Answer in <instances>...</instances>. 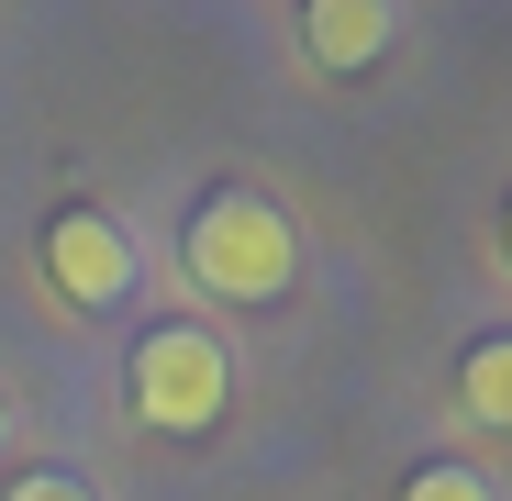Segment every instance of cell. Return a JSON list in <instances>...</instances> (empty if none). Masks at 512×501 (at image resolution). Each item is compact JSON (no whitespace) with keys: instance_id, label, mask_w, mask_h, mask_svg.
<instances>
[{"instance_id":"52a82bcc","label":"cell","mask_w":512,"mask_h":501,"mask_svg":"<svg viewBox=\"0 0 512 501\" xmlns=\"http://www.w3.org/2000/svg\"><path fill=\"white\" fill-rule=\"evenodd\" d=\"M12 501H90V490H78L67 468H23V479H12Z\"/></svg>"},{"instance_id":"5b68a950","label":"cell","mask_w":512,"mask_h":501,"mask_svg":"<svg viewBox=\"0 0 512 501\" xmlns=\"http://www.w3.org/2000/svg\"><path fill=\"white\" fill-rule=\"evenodd\" d=\"M457 412H468V424H512V346H501V334H479V346H468Z\"/></svg>"},{"instance_id":"7a4b0ae2","label":"cell","mask_w":512,"mask_h":501,"mask_svg":"<svg viewBox=\"0 0 512 501\" xmlns=\"http://www.w3.org/2000/svg\"><path fill=\"white\" fill-rule=\"evenodd\" d=\"M223 401H234L223 334H201V323H156L145 346H134V412H145V435H212Z\"/></svg>"},{"instance_id":"6da1fadb","label":"cell","mask_w":512,"mask_h":501,"mask_svg":"<svg viewBox=\"0 0 512 501\" xmlns=\"http://www.w3.org/2000/svg\"><path fill=\"white\" fill-rule=\"evenodd\" d=\"M179 257H190V279H201L212 301H290V279H301V234H290V212H279L268 190L223 179V190L190 212Z\"/></svg>"},{"instance_id":"277c9868","label":"cell","mask_w":512,"mask_h":501,"mask_svg":"<svg viewBox=\"0 0 512 501\" xmlns=\"http://www.w3.org/2000/svg\"><path fill=\"white\" fill-rule=\"evenodd\" d=\"M401 34V0H301V56L323 78H368Z\"/></svg>"},{"instance_id":"ba28073f","label":"cell","mask_w":512,"mask_h":501,"mask_svg":"<svg viewBox=\"0 0 512 501\" xmlns=\"http://www.w3.org/2000/svg\"><path fill=\"white\" fill-rule=\"evenodd\" d=\"M0 446H12V401H0Z\"/></svg>"},{"instance_id":"8992f818","label":"cell","mask_w":512,"mask_h":501,"mask_svg":"<svg viewBox=\"0 0 512 501\" xmlns=\"http://www.w3.org/2000/svg\"><path fill=\"white\" fill-rule=\"evenodd\" d=\"M401 501H501V479L490 468H468V457H435V468H412V490Z\"/></svg>"},{"instance_id":"3957f363","label":"cell","mask_w":512,"mask_h":501,"mask_svg":"<svg viewBox=\"0 0 512 501\" xmlns=\"http://www.w3.org/2000/svg\"><path fill=\"white\" fill-rule=\"evenodd\" d=\"M45 279H56L67 312H112V301H134V234H123L101 201H67V212L45 223Z\"/></svg>"}]
</instances>
